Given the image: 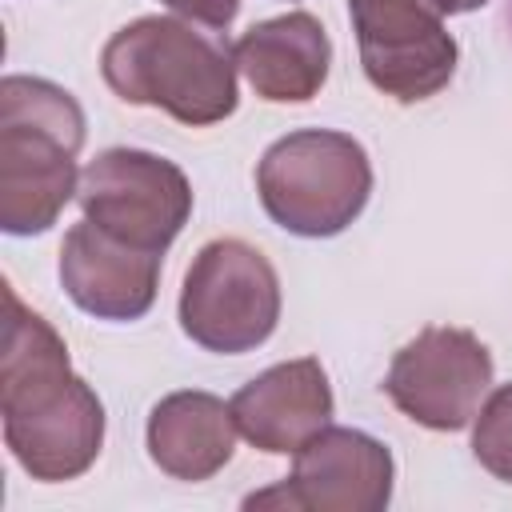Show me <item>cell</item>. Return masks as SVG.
Returning a JSON list of instances; mask_svg holds the SVG:
<instances>
[{
    "mask_svg": "<svg viewBox=\"0 0 512 512\" xmlns=\"http://www.w3.org/2000/svg\"><path fill=\"white\" fill-rule=\"evenodd\" d=\"M160 260V252L136 248L92 220H80L60 244V284L80 312L128 324L156 304Z\"/></svg>",
    "mask_w": 512,
    "mask_h": 512,
    "instance_id": "9c48e42d",
    "label": "cell"
},
{
    "mask_svg": "<svg viewBox=\"0 0 512 512\" xmlns=\"http://www.w3.org/2000/svg\"><path fill=\"white\" fill-rule=\"evenodd\" d=\"M0 416L16 464L44 484L84 476L104 448V404L68 364V344L4 284Z\"/></svg>",
    "mask_w": 512,
    "mask_h": 512,
    "instance_id": "6da1fadb",
    "label": "cell"
},
{
    "mask_svg": "<svg viewBox=\"0 0 512 512\" xmlns=\"http://www.w3.org/2000/svg\"><path fill=\"white\" fill-rule=\"evenodd\" d=\"M256 192L272 224L292 236H340L372 196V160L360 140L336 128H300L268 144L256 164Z\"/></svg>",
    "mask_w": 512,
    "mask_h": 512,
    "instance_id": "277c9868",
    "label": "cell"
},
{
    "mask_svg": "<svg viewBox=\"0 0 512 512\" xmlns=\"http://www.w3.org/2000/svg\"><path fill=\"white\" fill-rule=\"evenodd\" d=\"M472 456L484 472L512 484V384H500L472 416Z\"/></svg>",
    "mask_w": 512,
    "mask_h": 512,
    "instance_id": "5bb4252c",
    "label": "cell"
},
{
    "mask_svg": "<svg viewBox=\"0 0 512 512\" xmlns=\"http://www.w3.org/2000/svg\"><path fill=\"white\" fill-rule=\"evenodd\" d=\"M100 72L124 104L160 108L188 128L228 120L240 100L232 48L176 16H140L112 32Z\"/></svg>",
    "mask_w": 512,
    "mask_h": 512,
    "instance_id": "3957f363",
    "label": "cell"
},
{
    "mask_svg": "<svg viewBox=\"0 0 512 512\" xmlns=\"http://www.w3.org/2000/svg\"><path fill=\"white\" fill-rule=\"evenodd\" d=\"M76 200L84 220L160 256L192 216L184 168L144 148H108L88 160Z\"/></svg>",
    "mask_w": 512,
    "mask_h": 512,
    "instance_id": "8992f818",
    "label": "cell"
},
{
    "mask_svg": "<svg viewBox=\"0 0 512 512\" xmlns=\"http://www.w3.org/2000/svg\"><path fill=\"white\" fill-rule=\"evenodd\" d=\"M84 112L76 96L40 76L0 80V228L8 236L48 232L80 188L76 156Z\"/></svg>",
    "mask_w": 512,
    "mask_h": 512,
    "instance_id": "7a4b0ae2",
    "label": "cell"
},
{
    "mask_svg": "<svg viewBox=\"0 0 512 512\" xmlns=\"http://www.w3.org/2000/svg\"><path fill=\"white\" fill-rule=\"evenodd\" d=\"M280 320V276L248 240H208L180 288V328L192 344L216 356L260 348Z\"/></svg>",
    "mask_w": 512,
    "mask_h": 512,
    "instance_id": "5b68a950",
    "label": "cell"
},
{
    "mask_svg": "<svg viewBox=\"0 0 512 512\" xmlns=\"http://www.w3.org/2000/svg\"><path fill=\"white\" fill-rule=\"evenodd\" d=\"M492 388V352L468 328L428 324L388 364V400L432 432H460Z\"/></svg>",
    "mask_w": 512,
    "mask_h": 512,
    "instance_id": "52a82bcc",
    "label": "cell"
},
{
    "mask_svg": "<svg viewBox=\"0 0 512 512\" xmlns=\"http://www.w3.org/2000/svg\"><path fill=\"white\" fill-rule=\"evenodd\" d=\"M440 16H464V12H476V8H484L488 0H428Z\"/></svg>",
    "mask_w": 512,
    "mask_h": 512,
    "instance_id": "2e32d148",
    "label": "cell"
},
{
    "mask_svg": "<svg viewBox=\"0 0 512 512\" xmlns=\"http://www.w3.org/2000/svg\"><path fill=\"white\" fill-rule=\"evenodd\" d=\"M232 420L240 436L272 456H296L304 440H312L332 420V384L316 356H296L272 364L268 372L252 376L232 400Z\"/></svg>",
    "mask_w": 512,
    "mask_h": 512,
    "instance_id": "8fae6325",
    "label": "cell"
},
{
    "mask_svg": "<svg viewBox=\"0 0 512 512\" xmlns=\"http://www.w3.org/2000/svg\"><path fill=\"white\" fill-rule=\"evenodd\" d=\"M236 420L232 404H224L212 392L184 388L168 392L152 412H148V456L160 472L172 480H208L216 476L232 452H236Z\"/></svg>",
    "mask_w": 512,
    "mask_h": 512,
    "instance_id": "4fadbf2b",
    "label": "cell"
},
{
    "mask_svg": "<svg viewBox=\"0 0 512 512\" xmlns=\"http://www.w3.org/2000/svg\"><path fill=\"white\" fill-rule=\"evenodd\" d=\"M164 8H172L184 20L208 24V28H228L240 12V0H160Z\"/></svg>",
    "mask_w": 512,
    "mask_h": 512,
    "instance_id": "9a60e30c",
    "label": "cell"
},
{
    "mask_svg": "<svg viewBox=\"0 0 512 512\" xmlns=\"http://www.w3.org/2000/svg\"><path fill=\"white\" fill-rule=\"evenodd\" d=\"M392 452L360 428H320L296 448L288 488L312 512H384L392 500Z\"/></svg>",
    "mask_w": 512,
    "mask_h": 512,
    "instance_id": "30bf717a",
    "label": "cell"
},
{
    "mask_svg": "<svg viewBox=\"0 0 512 512\" xmlns=\"http://www.w3.org/2000/svg\"><path fill=\"white\" fill-rule=\"evenodd\" d=\"M360 68L396 104L436 96L456 72V36L428 0H348Z\"/></svg>",
    "mask_w": 512,
    "mask_h": 512,
    "instance_id": "ba28073f",
    "label": "cell"
},
{
    "mask_svg": "<svg viewBox=\"0 0 512 512\" xmlns=\"http://www.w3.org/2000/svg\"><path fill=\"white\" fill-rule=\"evenodd\" d=\"M232 60L268 104L312 100L332 68V40L312 12H284L252 24L236 44Z\"/></svg>",
    "mask_w": 512,
    "mask_h": 512,
    "instance_id": "7c38bea8",
    "label": "cell"
}]
</instances>
